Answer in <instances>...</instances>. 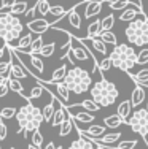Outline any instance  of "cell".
I'll list each match as a JSON object with an SVG mask.
<instances>
[{
	"mask_svg": "<svg viewBox=\"0 0 148 149\" xmlns=\"http://www.w3.org/2000/svg\"><path fill=\"white\" fill-rule=\"evenodd\" d=\"M16 120H18V125H19L18 133L24 132L26 138H30L35 130H38L41 122H45V118H43V111L38 109L37 106H34L32 102H29L27 105L21 106L18 109Z\"/></svg>",
	"mask_w": 148,
	"mask_h": 149,
	"instance_id": "6da1fadb",
	"label": "cell"
},
{
	"mask_svg": "<svg viewBox=\"0 0 148 149\" xmlns=\"http://www.w3.org/2000/svg\"><path fill=\"white\" fill-rule=\"evenodd\" d=\"M89 91H91V98L100 106L113 105L116 102V98H118V95H119L118 87H116L112 81L105 79L104 74H102V78L97 83L93 84V87H91Z\"/></svg>",
	"mask_w": 148,
	"mask_h": 149,
	"instance_id": "7a4b0ae2",
	"label": "cell"
},
{
	"mask_svg": "<svg viewBox=\"0 0 148 149\" xmlns=\"http://www.w3.org/2000/svg\"><path fill=\"white\" fill-rule=\"evenodd\" d=\"M124 35L129 43L134 46L139 48L148 46V15H142L140 17L131 21L124 30Z\"/></svg>",
	"mask_w": 148,
	"mask_h": 149,
	"instance_id": "3957f363",
	"label": "cell"
},
{
	"mask_svg": "<svg viewBox=\"0 0 148 149\" xmlns=\"http://www.w3.org/2000/svg\"><path fill=\"white\" fill-rule=\"evenodd\" d=\"M110 59L113 62V67L131 73L137 63V52L131 45H116L110 52Z\"/></svg>",
	"mask_w": 148,
	"mask_h": 149,
	"instance_id": "277c9868",
	"label": "cell"
},
{
	"mask_svg": "<svg viewBox=\"0 0 148 149\" xmlns=\"http://www.w3.org/2000/svg\"><path fill=\"white\" fill-rule=\"evenodd\" d=\"M62 83L69 87L70 92L80 95V94H84L86 91H89L91 84H93V78L86 70L80 68V67H73L67 72V76Z\"/></svg>",
	"mask_w": 148,
	"mask_h": 149,
	"instance_id": "5b68a950",
	"label": "cell"
},
{
	"mask_svg": "<svg viewBox=\"0 0 148 149\" xmlns=\"http://www.w3.org/2000/svg\"><path fill=\"white\" fill-rule=\"evenodd\" d=\"M22 22L11 13L0 15V38L5 41V45H10L11 41L18 40L22 33Z\"/></svg>",
	"mask_w": 148,
	"mask_h": 149,
	"instance_id": "8992f818",
	"label": "cell"
},
{
	"mask_svg": "<svg viewBox=\"0 0 148 149\" xmlns=\"http://www.w3.org/2000/svg\"><path fill=\"white\" fill-rule=\"evenodd\" d=\"M128 125L131 127L132 132L139 133L142 136L143 143H147L148 148V109L147 108H139L132 113V116L128 120Z\"/></svg>",
	"mask_w": 148,
	"mask_h": 149,
	"instance_id": "52a82bcc",
	"label": "cell"
},
{
	"mask_svg": "<svg viewBox=\"0 0 148 149\" xmlns=\"http://www.w3.org/2000/svg\"><path fill=\"white\" fill-rule=\"evenodd\" d=\"M72 54H73V57H75V60H80V62H86V60H93V62H96V60L93 59V56H91V52H89V49L86 48L83 43H81V40H78L76 41L75 38L72 37Z\"/></svg>",
	"mask_w": 148,
	"mask_h": 149,
	"instance_id": "ba28073f",
	"label": "cell"
},
{
	"mask_svg": "<svg viewBox=\"0 0 148 149\" xmlns=\"http://www.w3.org/2000/svg\"><path fill=\"white\" fill-rule=\"evenodd\" d=\"M53 22L46 21L45 17H40V19H32L27 22V29L30 30V33H37V35H41L45 33L48 29H51Z\"/></svg>",
	"mask_w": 148,
	"mask_h": 149,
	"instance_id": "9c48e42d",
	"label": "cell"
},
{
	"mask_svg": "<svg viewBox=\"0 0 148 149\" xmlns=\"http://www.w3.org/2000/svg\"><path fill=\"white\" fill-rule=\"evenodd\" d=\"M142 6H139L137 3H131L126 10H123V13L119 15V21L121 22H131V21L137 19V15H143Z\"/></svg>",
	"mask_w": 148,
	"mask_h": 149,
	"instance_id": "30bf717a",
	"label": "cell"
},
{
	"mask_svg": "<svg viewBox=\"0 0 148 149\" xmlns=\"http://www.w3.org/2000/svg\"><path fill=\"white\" fill-rule=\"evenodd\" d=\"M80 40V38H78ZM81 43L86 46L88 49L89 48H93V49H96V51L99 52V54H102L105 57L107 56V52H108V49H107V45L104 43V41L100 40V38H81Z\"/></svg>",
	"mask_w": 148,
	"mask_h": 149,
	"instance_id": "8fae6325",
	"label": "cell"
},
{
	"mask_svg": "<svg viewBox=\"0 0 148 149\" xmlns=\"http://www.w3.org/2000/svg\"><path fill=\"white\" fill-rule=\"evenodd\" d=\"M67 109H69V113H70V116H72V119L75 124H91V122H94V114H91L86 109H83V111H75V109L69 108V106H67Z\"/></svg>",
	"mask_w": 148,
	"mask_h": 149,
	"instance_id": "7c38bea8",
	"label": "cell"
},
{
	"mask_svg": "<svg viewBox=\"0 0 148 149\" xmlns=\"http://www.w3.org/2000/svg\"><path fill=\"white\" fill-rule=\"evenodd\" d=\"M105 2L102 0H91V2L84 3V17L86 19H91L93 16H97L99 13L102 11V6H104Z\"/></svg>",
	"mask_w": 148,
	"mask_h": 149,
	"instance_id": "4fadbf2b",
	"label": "cell"
},
{
	"mask_svg": "<svg viewBox=\"0 0 148 149\" xmlns=\"http://www.w3.org/2000/svg\"><path fill=\"white\" fill-rule=\"evenodd\" d=\"M69 118H70V113H69V109H67V106L64 103H61L59 108H56V111H54L51 125L53 127H61V124L64 122L65 119H69Z\"/></svg>",
	"mask_w": 148,
	"mask_h": 149,
	"instance_id": "5bb4252c",
	"label": "cell"
},
{
	"mask_svg": "<svg viewBox=\"0 0 148 149\" xmlns=\"http://www.w3.org/2000/svg\"><path fill=\"white\" fill-rule=\"evenodd\" d=\"M147 94H145V89H143L142 84L135 83V86H134V89L131 92V103L134 108H137V106H140L143 103V100H145Z\"/></svg>",
	"mask_w": 148,
	"mask_h": 149,
	"instance_id": "9a60e30c",
	"label": "cell"
},
{
	"mask_svg": "<svg viewBox=\"0 0 148 149\" xmlns=\"http://www.w3.org/2000/svg\"><path fill=\"white\" fill-rule=\"evenodd\" d=\"M107 133V127L105 125H91L88 130H83V129H78V135H86V136H93L89 141L96 140V138H100Z\"/></svg>",
	"mask_w": 148,
	"mask_h": 149,
	"instance_id": "2e32d148",
	"label": "cell"
},
{
	"mask_svg": "<svg viewBox=\"0 0 148 149\" xmlns=\"http://www.w3.org/2000/svg\"><path fill=\"white\" fill-rule=\"evenodd\" d=\"M32 41H34V35L32 33H26V35H22V37L19 38V41H18V45L16 46H10V48H13L15 51H19V52H27L29 51V48H30V45H32Z\"/></svg>",
	"mask_w": 148,
	"mask_h": 149,
	"instance_id": "e0dca14e",
	"label": "cell"
},
{
	"mask_svg": "<svg viewBox=\"0 0 148 149\" xmlns=\"http://www.w3.org/2000/svg\"><path fill=\"white\" fill-rule=\"evenodd\" d=\"M132 103H131V100H123L121 103L118 105V109H116V113H118L119 116H121V119L124 120V122H128L129 120V118H131V113H134L132 111Z\"/></svg>",
	"mask_w": 148,
	"mask_h": 149,
	"instance_id": "ac0fdd59",
	"label": "cell"
},
{
	"mask_svg": "<svg viewBox=\"0 0 148 149\" xmlns=\"http://www.w3.org/2000/svg\"><path fill=\"white\" fill-rule=\"evenodd\" d=\"M69 149H96V143H94V141L86 140L84 136L80 135V138H76L75 141L70 143Z\"/></svg>",
	"mask_w": 148,
	"mask_h": 149,
	"instance_id": "d6986e66",
	"label": "cell"
},
{
	"mask_svg": "<svg viewBox=\"0 0 148 149\" xmlns=\"http://www.w3.org/2000/svg\"><path fill=\"white\" fill-rule=\"evenodd\" d=\"M119 138H121V133H119V132H113V133H105L104 136L96 138V140H93V141H94V143H99V144H104V146H110V144L116 143Z\"/></svg>",
	"mask_w": 148,
	"mask_h": 149,
	"instance_id": "ffe728a7",
	"label": "cell"
},
{
	"mask_svg": "<svg viewBox=\"0 0 148 149\" xmlns=\"http://www.w3.org/2000/svg\"><path fill=\"white\" fill-rule=\"evenodd\" d=\"M102 32V22L100 19H94L93 22L88 26V30H86V37L84 38H96L99 37V33Z\"/></svg>",
	"mask_w": 148,
	"mask_h": 149,
	"instance_id": "44dd1931",
	"label": "cell"
},
{
	"mask_svg": "<svg viewBox=\"0 0 148 149\" xmlns=\"http://www.w3.org/2000/svg\"><path fill=\"white\" fill-rule=\"evenodd\" d=\"M67 65H64L62 63L59 68H56L54 72H53V74H51V78H49V81L48 83H62V81L65 79V76H67Z\"/></svg>",
	"mask_w": 148,
	"mask_h": 149,
	"instance_id": "7402d4cb",
	"label": "cell"
},
{
	"mask_svg": "<svg viewBox=\"0 0 148 149\" xmlns=\"http://www.w3.org/2000/svg\"><path fill=\"white\" fill-rule=\"evenodd\" d=\"M123 124H126V122L121 119V116H119L118 113H116V114H112V116H107V118L104 119V125L108 127V129H118Z\"/></svg>",
	"mask_w": 148,
	"mask_h": 149,
	"instance_id": "603a6c76",
	"label": "cell"
},
{
	"mask_svg": "<svg viewBox=\"0 0 148 149\" xmlns=\"http://www.w3.org/2000/svg\"><path fill=\"white\" fill-rule=\"evenodd\" d=\"M76 6H73L72 10L69 11V15H67V19H69V24L73 27V29H80L81 27V17H80L78 11H76Z\"/></svg>",
	"mask_w": 148,
	"mask_h": 149,
	"instance_id": "cb8c5ba5",
	"label": "cell"
},
{
	"mask_svg": "<svg viewBox=\"0 0 148 149\" xmlns=\"http://www.w3.org/2000/svg\"><path fill=\"white\" fill-rule=\"evenodd\" d=\"M51 95H53V94H51ZM54 102H56V97L53 95V97H51V102H49L48 105H45V108L41 109V111H43L45 122H51V120H53V116H54V111H56V108H54Z\"/></svg>",
	"mask_w": 148,
	"mask_h": 149,
	"instance_id": "d4e9b609",
	"label": "cell"
},
{
	"mask_svg": "<svg viewBox=\"0 0 148 149\" xmlns=\"http://www.w3.org/2000/svg\"><path fill=\"white\" fill-rule=\"evenodd\" d=\"M27 59H29V62H30V65H32V68L38 72V74H41V73L45 72V63H43V60L38 57L37 54H27Z\"/></svg>",
	"mask_w": 148,
	"mask_h": 149,
	"instance_id": "484cf974",
	"label": "cell"
},
{
	"mask_svg": "<svg viewBox=\"0 0 148 149\" xmlns=\"http://www.w3.org/2000/svg\"><path fill=\"white\" fill-rule=\"evenodd\" d=\"M8 86H10V91L19 94L24 100L27 98V95H24V87H22V84L19 83V79H16V78H10V79H8Z\"/></svg>",
	"mask_w": 148,
	"mask_h": 149,
	"instance_id": "4316f807",
	"label": "cell"
},
{
	"mask_svg": "<svg viewBox=\"0 0 148 149\" xmlns=\"http://www.w3.org/2000/svg\"><path fill=\"white\" fill-rule=\"evenodd\" d=\"M129 5H131V0H110L108 2V6H110L112 11H123Z\"/></svg>",
	"mask_w": 148,
	"mask_h": 149,
	"instance_id": "83f0119b",
	"label": "cell"
},
{
	"mask_svg": "<svg viewBox=\"0 0 148 149\" xmlns=\"http://www.w3.org/2000/svg\"><path fill=\"white\" fill-rule=\"evenodd\" d=\"M76 106H80V108L86 109V111H89V113H96V111H99V109L102 108V106L97 105L96 102L93 100V98H89V100H81Z\"/></svg>",
	"mask_w": 148,
	"mask_h": 149,
	"instance_id": "f1b7e54d",
	"label": "cell"
},
{
	"mask_svg": "<svg viewBox=\"0 0 148 149\" xmlns=\"http://www.w3.org/2000/svg\"><path fill=\"white\" fill-rule=\"evenodd\" d=\"M135 83L142 84V86H148V68H143L140 72H137L135 74H129Z\"/></svg>",
	"mask_w": 148,
	"mask_h": 149,
	"instance_id": "f546056e",
	"label": "cell"
},
{
	"mask_svg": "<svg viewBox=\"0 0 148 149\" xmlns=\"http://www.w3.org/2000/svg\"><path fill=\"white\" fill-rule=\"evenodd\" d=\"M99 38H100L105 45H115L116 46V35L112 30H102L100 33H99Z\"/></svg>",
	"mask_w": 148,
	"mask_h": 149,
	"instance_id": "4dcf8cb0",
	"label": "cell"
},
{
	"mask_svg": "<svg viewBox=\"0 0 148 149\" xmlns=\"http://www.w3.org/2000/svg\"><path fill=\"white\" fill-rule=\"evenodd\" d=\"M43 46H45L43 45V37H41V35H38V37L34 38V41H32V45H30L27 54H38V52H40V49L43 48Z\"/></svg>",
	"mask_w": 148,
	"mask_h": 149,
	"instance_id": "1f68e13d",
	"label": "cell"
},
{
	"mask_svg": "<svg viewBox=\"0 0 148 149\" xmlns=\"http://www.w3.org/2000/svg\"><path fill=\"white\" fill-rule=\"evenodd\" d=\"M73 119H72V116H70L69 119H65L64 122L61 124V129H59V136H67L70 132H72V129H73Z\"/></svg>",
	"mask_w": 148,
	"mask_h": 149,
	"instance_id": "d6a6232c",
	"label": "cell"
},
{
	"mask_svg": "<svg viewBox=\"0 0 148 149\" xmlns=\"http://www.w3.org/2000/svg\"><path fill=\"white\" fill-rule=\"evenodd\" d=\"M49 15L54 16L56 19H61V17L67 16V10L62 5H51V8H49Z\"/></svg>",
	"mask_w": 148,
	"mask_h": 149,
	"instance_id": "836d02e7",
	"label": "cell"
},
{
	"mask_svg": "<svg viewBox=\"0 0 148 149\" xmlns=\"http://www.w3.org/2000/svg\"><path fill=\"white\" fill-rule=\"evenodd\" d=\"M43 89H45V87L41 86L40 83H37V84H35V86L32 87V91H30V95H27L26 100H27V102H32V100H35V98H40L41 94H43Z\"/></svg>",
	"mask_w": 148,
	"mask_h": 149,
	"instance_id": "e575fe53",
	"label": "cell"
},
{
	"mask_svg": "<svg viewBox=\"0 0 148 149\" xmlns=\"http://www.w3.org/2000/svg\"><path fill=\"white\" fill-rule=\"evenodd\" d=\"M10 13L11 15H26L27 13V2H16L15 5L10 8Z\"/></svg>",
	"mask_w": 148,
	"mask_h": 149,
	"instance_id": "d590c367",
	"label": "cell"
},
{
	"mask_svg": "<svg viewBox=\"0 0 148 149\" xmlns=\"http://www.w3.org/2000/svg\"><path fill=\"white\" fill-rule=\"evenodd\" d=\"M100 22H102V30H112V27L115 26V15L110 13V15L104 16L100 19Z\"/></svg>",
	"mask_w": 148,
	"mask_h": 149,
	"instance_id": "8d00e7d4",
	"label": "cell"
},
{
	"mask_svg": "<svg viewBox=\"0 0 148 149\" xmlns=\"http://www.w3.org/2000/svg\"><path fill=\"white\" fill-rule=\"evenodd\" d=\"M49 8H51L49 0H38V2H37V13H40L41 17L49 15Z\"/></svg>",
	"mask_w": 148,
	"mask_h": 149,
	"instance_id": "74e56055",
	"label": "cell"
},
{
	"mask_svg": "<svg viewBox=\"0 0 148 149\" xmlns=\"http://www.w3.org/2000/svg\"><path fill=\"white\" fill-rule=\"evenodd\" d=\"M97 67H99V72L100 73H105V72H108V70L113 67V62H112L110 57H102L100 60H99Z\"/></svg>",
	"mask_w": 148,
	"mask_h": 149,
	"instance_id": "f35d334b",
	"label": "cell"
},
{
	"mask_svg": "<svg viewBox=\"0 0 148 149\" xmlns=\"http://www.w3.org/2000/svg\"><path fill=\"white\" fill-rule=\"evenodd\" d=\"M54 51H56V43H49V45H45L43 48L40 49L38 54H40L41 57H51V56L54 54Z\"/></svg>",
	"mask_w": 148,
	"mask_h": 149,
	"instance_id": "ab89813d",
	"label": "cell"
},
{
	"mask_svg": "<svg viewBox=\"0 0 148 149\" xmlns=\"http://www.w3.org/2000/svg\"><path fill=\"white\" fill-rule=\"evenodd\" d=\"M30 141H32L30 144H34V146H37V148H41V144H43V135H41L40 130H35V132L32 133Z\"/></svg>",
	"mask_w": 148,
	"mask_h": 149,
	"instance_id": "60d3db41",
	"label": "cell"
},
{
	"mask_svg": "<svg viewBox=\"0 0 148 149\" xmlns=\"http://www.w3.org/2000/svg\"><path fill=\"white\" fill-rule=\"evenodd\" d=\"M16 113H18V109L16 108H3L2 111H0V118L2 119H13V118H16Z\"/></svg>",
	"mask_w": 148,
	"mask_h": 149,
	"instance_id": "b9f144b4",
	"label": "cell"
},
{
	"mask_svg": "<svg viewBox=\"0 0 148 149\" xmlns=\"http://www.w3.org/2000/svg\"><path fill=\"white\" fill-rule=\"evenodd\" d=\"M137 63H139V65H147L148 63V48H143L142 51L137 54Z\"/></svg>",
	"mask_w": 148,
	"mask_h": 149,
	"instance_id": "7bdbcfd3",
	"label": "cell"
},
{
	"mask_svg": "<svg viewBox=\"0 0 148 149\" xmlns=\"http://www.w3.org/2000/svg\"><path fill=\"white\" fill-rule=\"evenodd\" d=\"M135 144H137L135 140H124V141H119L115 149H134Z\"/></svg>",
	"mask_w": 148,
	"mask_h": 149,
	"instance_id": "ee69618b",
	"label": "cell"
},
{
	"mask_svg": "<svg viewBox=\"0 0 148 149\" xmlns=\"http://www.w3.org/2000/svg\"><path fill=\"white\" fill-rule=\"evenodd\" d=\"M11 63L10 60H6V62H0V74H6L11 70Z\"/></svg>",
	"mask_w": 148,
	"mask_h": 149,
	"instance_id": "f6af8a7d",
	"label": "cell"
},
{
	"mask_svg": "<svg viewBox=\"0 0 148 149\" xmlns=\"http://www.w3.org/2000/svg\"><path fill=\"white\" fill-rule=\"evenodd\" d=\"M6 135H8V129H6V125L0 120V140H5Z\"/></svg>",
	"mask_w": 148,
	"mask_h": 149,
	"instance_id": "bcb514c9",
	"label": "cell"
},
{
	"mask_svg": "<svg viewBox=\"0 0 148 149\" xmlns=\"http://www.w3.org/2000/svg\"><path fill=\"white\" fill-rule=\"evenodd\" d=\"M35 13H37V2H35V5H34L30 10H27V13H26V17H27L29 21H32V19H34V16H35Z\"/></svg>",
	"mask_w": 148,
	"mask_h": 149,
	"instance_id": "7dc6e473",
	"label": "cell"
},
{
	"mask_svg": "<svg viewBox=\"0 0 148 149\" xmlns=\"http://www.w3.org/2000/svg\"><path fill=\"white\" fill-rule=\"evenodd\" d=\"M8 91H10L8 83H6V84H2V86H0V97H5V95L8 94Z\"/></svg>",
	"mask_w": 148,
	"mask_h": 149,
	"instance_id": "c3c4849f",
	"label": "cell"
},
{
	"mask_svg": "<svg viewBox=\"0 0 148 149\" xmlns=\"http://www.w3.org/2000/svg\"><path fill=\"white\" fill-rule=\"evenodd\" d=\"M16 2H18V0H2V6H3V8H11Z\"/></svg>",
	"mask_w": 148,
	"mask_h": 149,
	"instance_id": "681fc988",
	"label": "cell"
},
{
	"mask_svg": "<svg viewBox=\"0 0 148 149\" xmlns=\"http://www.w3.org/2000/svg\"><path fill=\"white\" fill-rule=\"evenodd\" d=\"M8 79H10V74H0V86H2V84H6Z\"/></svg>",
	"mask_w": 148,
	"mask_h": 149,
	"instance_id": "f907efd6",
	"label": "cell"
},
{
	"mask_svg": "<svg viewBox=\"0 0 148 149\" xmlns=\"http://www.w3.org/2000/svg\"><path fill=\"white\" fill-rule=\"evenodd\" d=\"M43 149H56V146H54V143H51V141H49V143H48Z\"/></svg>",
	"mask_w": 148,
	"mask_h": 149,
	"instance_id": "816d5d0a",
	"label": "cell"
},
{
	"mask_svg": "<svg viewBox=\"0 0 148 149\" xmlns=\"http://www.w3.org/2000/svg\"><path fill=\"white\" fill-rule=\"evenodd\" d=\"M5 51H6V45L3 46V48H0V59L3 57V54H5Z\"/></svg>",
	"mask_w": 148,
	"mask_h": 149,
	"instance_id": "f5cc1de1",
	"label": "cell"
},
{
	"mask_svg": "<svg viewBox=\"0 0 148 149\" xmlns=\"http://www.w3.org/2000/svg\"><path fill=\"white\" fill-rule=\"evenodd\" d=\"M96 149H108L107 146H104V144H99V143H96Z\"/></svg>",
	"mask_w": 148,
	"mask_h": 149,
	"instance_id": "db71d44e",
	"label": "cell"
},
{
	"mask_svg": "<svg viewBox=\"0 0 148 149\" xmlns=\"http://www.w3.org/2000/svg\"><path fill=\"white\" fill-rule=\"evenodd\" d=\"M80 2H83V3H86V2H91V0H80ZM102 2H105V3H108L110 0H102Z\"/></svg>",
	"mask_w": 148,
	"mask_h": 149,
	"instance_id": "11a10c76",
	"label": "cell"
},
{
	"mask_svg": "<svg viewBox=\"0 0 148 149\" xmlns=\"http://www.w3.org/2000/svg\"><path fill=\"white\" fill-rule=\"evenodd\" d=\"M27 149H41V148H37V146H34V144H29V148Z\"/></svg>",
	"mask_w": 148,
	"mask_h": 149,
	"instance_id": "9f6ffc18",
	"label": "cell"
},
{
	"mask_svg": "<svg viewBox=\"0 0 148 149\" xmlns=\"http://www.w3.org/2000/svg\"><path fill=\"white\" fill-rule=\"evenodd\" d=\"M107 148H108V149H115V148H112V146H107Z\"/></svg>",
	"mask_w": 148,
	"mask_h": 149,
	"instance_id": "6f0895ef",
	"label": "cell"
},
{
	"mask_svg": "<svg viewBox=\"0 0 148 149\" xmlns=\"http://www.w3.org/2000/svg\"><path fill=\"white\" fill-rule=\"evenodd\" d=\"M56 149H62V146H59V148H56Z\"/></svg>",
	"mask_w": 148,
	"mask_h": 149,
	"instance_id": "680465c9",
	"label": "cell"
},
{
	"mask_svg": "<svg viewBox=\"0 0 148 149\" xmlns=\"http://www.w3.org/2000/svg\"><path fill=\"white\" fill-rule=\"evenodd\" d=\"M10 149H15V148H10Z\"/></svg>",
	"mask_w": 148,
	"mask_h": 149,
	"instance_id": "91938a15",
	"label": "cell"
},
{
	"mask_svg": "<svg viewBox=\"0 0 148 149\" xmlns=\"http://www.w3.org/2000/svg\"><path fill=\"white\" fill-rule=\"evenodd\" d=\"M147 109H148V105H147Z\"/></svg>",
	"mask_w": 148,
	"mask_h": 149,
	"instance_id": "94428289",
	"label": "cell"
},
{
	"mask_svg": "<svg viewBox=\"0 0 148 149\" xmlns=\"http://www.w3.org/2000/svg\"><path fill=\"white\" fill-rule=\"evenodd\" d=\"M35 2H38V0H35Z\"/></svg>",
	"mask_w": 148,
	"mask_h": 149,
	"instance_id": "6125c7cd",
	"label": "cell"
},
{
	"mask_svg": "<svg viewBox=\"0 0 148 149\" xmlns=\"http://www.w3.org/2000/svg\"><path fill=\"white\" fill-rule=\"evenodd\" d=\"M0 3H2V0H0Z\"/></svg>",
	"mask_w": 148,
	"mask_h": 149,
	"instance_id": "be15d7a7",
	"label": "cell"
},
{
	"mask_svg": "<svg viewBox=\"0 0 148 149\" xmlns=\"http://www.w3.org/2000/svg\"><path fill=\"white\" fill-rule=\"evenodd\" d=\"M0 120H2V118H0Z\"/></svg>",
	"mask_w": 148,
	"mask_h": 149,
	"instance_id": "e7e4bbea",
	"label": "cell"
},
{
	"mask_svg": "<svg viewBox=\"0 0 148 149\" xmlns=\"http://www.w3.org/2000/svg\"><path fill=\"white\" fill-rule=\"evenodd\" d=\"M145 149H148V148H145Z\"/></svg>",
	"mask_w": 148,
	"mask_h": 149,
	"instance_id": "03108f58",
	"label": "cell"
}]
</instances>
